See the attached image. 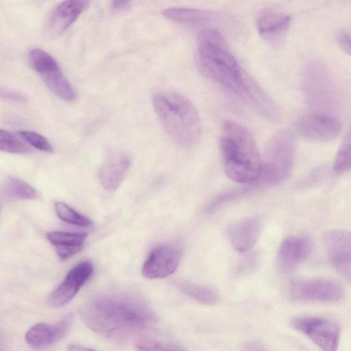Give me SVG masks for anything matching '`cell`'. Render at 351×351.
<instances>
[{"label": "cell", "instance_id": "obj_10", "mask_svg": "<svg viewBox=\"0 0 351 351\" xmlns=\"http://www.w3.org/2000/svg\"><path fill=\"white\" fill-rule=\"evenodd\" d=\"M93 273V265L90 261H84L76 265L49 295L47 304L52 308H58L69 303L91 278Z\"/></svg>", "mask_w": 351, "mask_h": 351}, {"label": "cell", "instance_id": "obj_4", "mask_svg": "<svg viewBox=\"0 0 351 351\" xmlns=\"http://www.w3.org/2000/svg\"><path fill=\"white\" fill-rule=\"evenodd\" d=\"M153 106L160 123L169 138L182 147H191L199 141L202 125L193 103L172 92L153 97Z\"/></svg>", "mask_w": 351, "mask_h": 351}, {"label": "cell", "instance_id": "obj_1", "mask_svg": "<svg viewBox=\"0 0 351 351\" xmlns=\"http://www.w3.org/2000/svg\"><path fill=\"white\" fill-rule=\"evenodd\" d=\"M80 315L94 332L114 341L127 339L157 320L144 298L125 290L107 291L93 297L80 308Z\"/></svg>", "mask_w": 351, "mask_h": 351}, {"label": "cell", "instance_id": "obj_27", "mask_svg": "<svg viewBox=\"0 0 351 351\" xmlns=\"http://www.w3.org/2000/svg\"><path fill=\"white\" fill-rule=\"evenodd\" d=\"M254 186H244L225 192L213 199L206 207L207 213H213L223 204L235 200L249 193Z\"/></svg>", "mask_w": 351, "mask_h": 351}, {"label": "cell", "instance_id": "obj_18", "mask_svg": "<svg viewBox=\"0 0 351 351\" xmlns=\"http://www.w3.org/2000/svg\"><path fill=\"white\" fill-rule=\"evenodd\" d=\"M262 224L260 217H252L234 225L229 232L233 247L239 252H247L252 249L259 238Z\"/></svg>", "mask_w": 351, "mask_h": 351}, {"label": "cell", "instance_id": "obj_30", "mask_svg": "<svg viewBox=\"0 0 351 351\" xmlns=\"http://www.w3.org/2000/svg\"><path fill=\"white\" fill-rule=\"evenodd\" d=\"M337 41L340 47L351 56V35L346 32H340L337 36Z\"/></svg>", "mask_w": 351, "mask_h": 351}, {"label": "cell", "instance_id": "obj_33", "mask_svg": "<svg viewBox=\"0 0 351 351\" xmlns=\"http://www.w3.org/2000/svg\"><path fill=\"white\" fill-rule=\"evenodd\" d=\"M69 350H93V348H90L88 347H85L79 344H71L69 346Z\"/></svg>", "mask_w": 351, "mask_h": 351}, {"label": "cell", "instance_id": "obj_9", "mask_svg": "<svg viewBox=\"0 0 351 351\" xmlns=\"http://www.w3.org/2000/svg\"><path fill=\"white\" fill-rule=\"evenodd\" d=\"M324 244L334 269L351 282V231H327L324 235Z\"/></svg>", "mask_w": 351, "mask_h": 351}, {"label": "cell", "instance_id": "obj_2", "mask_svg": "<svg viewBox=\"0 0 351 351\" xmlns=\"http://www.w3.org/2000/svg\"><path fill=\"white\" fill-rule=\"evenodd\" d=\"M197 46L195 63L199 72L246 99L254 81L239 66L221 34L211 29L201 30Z\"/></svg>", "mask_w": 351, "mask_h": 351}, {"label": "cell", "instance_id": "obj_8", "mask_svg": "<svg viewBox=\"0 0 351 351\" xmlns=\"http://www.w3.org/2000/svg\"><path fill=\"white\" fill-rule=\"evenodd\" d=\"M343 293L341 285L326 279L298 280L291 282L288 288L289 296L300 301L337 302Z\"/></svg>", "mask_w": 351, "mask_h": 351}, {"label": "cell", "instance_id": "obj_31", "mask_svg": "<svg viewBox=\"0 0 351 351\" xmlns=\"http://www.w3.org/2000/svg\"><path fill=\"white\" fill-rule=\"evenodd\" d=\"M1 96L12 101H23L25 98L14 92L1 91Z\"/></svg>", "mask_w": 351, "mask_h": 351}, {"label": "cell", "instance_id": "obj_13", "mask_svg": "<svg viewBox=\"0 0 351 351\" xmlns=\"http://www.w3.org/2000/svg\"><path fill=\"white\" fill-rule=\"evenodd\" d=\"M306 72L304 82V92L310 105L317 112L324 113L335 102V90L330 79L323 69L310 68Z\"/></svg>", "mask_w": 351, "mask_h": 351}, {"label": "cell", "instance_id": "obj_5", "mask_svg": "<svg viewBox=\"0 0 351 351\" xmlns=\"http://www.w3.org/2000/svg\"><path fill=\"white\" fill-rule=\"evenodd\" d=\"M294 154L293 134L287 130L276 132L266 146L261 176L256 184L271 186L283 181L291 170Z\"/></svg>", "mask_w": 351, "mask_h": 351}, {"label": "cell", "instance_id": "obj_17", "mask_svg": "<svg viewBox=\"0 0 351 351\" xmlns=\"http://www.w3.org/2000/svg\"><path fill=\"white\" fill-rule=\"evenodd\" d=\"M88 0H64L52 11L47 28L50 33L60 34L69 27L80 16Z\"/></svg>", "mask_w": 351, "mask_h": 351}, {"label": "cell", "instance_id": "obj_25", "mask_svg": "<svg viewBox=\"0 0 351 351\" xmlns=\"http://www.w3.org/2000/svg\"><path fill=\"white\" fill-rule=\"evenodd\" d=\"M55 210L59 218L66 223L82 227L92 225L89 218L75 210L64 202H56Z\"/></svg>", "mask_w": 351, "mask_h": 351}, {"label": "cell", "instance_id": "obj_12", "mask_svg": "<svg viewBox=\"0 0 351 351\" xmlns=\"http://www.w3.org/2000/svg\"><path fill=\"white\" fill-rule=\"evenodd\" d=\"M182 252L176 246L163 245L154 248L142 267V274L149 279L166 278L178 268Z\"/></svg>", "mask_w": 351, "mask_h": 351}, {"label": "cell", "instance_id": "obj_29", "mask_svg": "<svg viewBox=\"0 0 351 351\" xmlns=\"http://www.w3.org/2000/svg\"><path fill=\"white\" fill-rule=\"evenodd\" d=\"M135 346L138 350H182L176 346L161 343L150 339H142L136 341Z\"/></svg>", "mask_w": 351, "mask_h": 351}, {"label": "cell", "instance_id": "obj_32", "mask_svg": "<svg viewBox=\"0 0 351 351\" xmlns=\"http://www.w3.org/2000/svg\"><path fill=\"white\" fill-rule=\"evenodd\" d=\"M131 0H112V6L114 9H121L127 5Z\"/></svg>", "mask_w": 351, "mask_h": 351}, {"label": "cell", "instance_id": "obj_11", "mask_svg": "<svg viewBox=\"0 0 351 351\" xmlns=\"http://www.w3.org/2000/svg\"><path fill=\"white\" fill-rule=\"evenodd\" d=\"M300 135L313 141H329L336 138L341 132V124L334 116L319 112L308 114L297 122Z\"/></svg>", "mask_w": 351, "mask_h": 351}, {"label": "cell", "instance_id": "obj_19", "mask_svg": "<svg viewBox=\"0 0 351 351\" xmlns=\"http://www.w3.org/2000/svg\"><path fill=\"white\" fill-rule=\"evenodd\" d=\"M48 241L55 247L61 260H66L78 253L82 248L87 234L52 231L46 234Z\"/></svg>", "mask_w": 351, "mask_h": 351}, {"label": "cell", "instance_id": "obj_22", "mask_svg": "<svg viewBox=\"0 0 351 351\" xmlns=\"http://www.w3.org/2000/svg\"><path fill=\"white\" fill-rule=\"evenodd\" d=\"M1 196L5 201L34 199L37 198L38 193L26 182L17 178L9 177L3 184Z\"/></svg>", "mask_w": 351, "mask_h": 351}, {"label": "cell", "instance_id": "obj_16", "mask_svg": "<svg viewBox=\"0 0 351 351\" xmlns=\"http://www.w3.org/2000/svg\"><path fill=\"white\" fill-rule=\"evenodd\" d=\"M130 165V157L125 152L110 154L98 170L100 184L109 192L116 191L125 178Z\"/></svg>", "mask_w": 351, "mask_h": 351}, {"label": "cell", "instance_id": "obj_6", "mask_svg": "<svg viewBox=\"0 0 351 351\" xmlns=\"http://www.w3.org/2000/svg\"><path fill=\"white\" fill-rule=\"evenodd\" d=\"M28 57L32 68L40 74L45 85L54 95L66 101L75 99V90L53 56L41 49L34 48L29 51Z\"/></svg>", "mask_w": 351, "mask_h": 351}, {"label": "cell", "instance_id": "obj_20", "mask_svg": "<svg viewBox=\"0 0 351 351\" xmlns=\"http://www.w3.org/2000/svg\"><path fill=\"white\" fill-rule=\"evenodd\" d=\"M289 16L280 12H269L257 21V28L262 38L267 42H278L285 34L290 24Z\"/></svg>", "mask_w": 351, "mask_h": 351}, {"label": "cell", "instance_id": "obj_24", "mask_svg": "<svg viewBox=\"0 0 351 351\" xmlns=\"http://www.w3.org/2000/svg\"><path fill=\"white\" fill-rule=\"evenodd\" d=\"M333 168L339 173L351 169V123L337 152Z\"/></svg>", "mask_w": 351, "mask_h": 351}, {"label": "cell", "instance_id": "obj_15", "mask_svg": "<svg viewBox=\"0 0 351 351\" xmlns=\"http://www.w3.org/2000/svg\"><path fill=\"white\" fill-rule=\"evenodd\" d=\"M73 315L68 314L56 324L38 323L26 332L27 343L36 349L45 348L62 339L69 330Z\"/></svg>", "mask_w": 351, "mask_h": 351}, {"label": "cell", "instance_id": "obj_3", "mask_svg": "<svg viewBox=\"0 0 351 351\" xmlns=\"http://www.w3.org/2000/svg\"><path fill=\"white\" fill-rule=\"evenodd\" d=\"M219 147L226 176L232 181L255 184L261 176L262 160L250 132L233 121L223 123Z\"/></svg>", "mask_w": 351, "mask_h": 351}, {"label": "cell", "instance_id": "obj_23", "mask_svg": "<svg viewBox=\"0 0 351 351\" xmlns=\"http://www.w3.org/2000/svg\"><path fill=\"white\" fill-rule=\"evenodd\" d=\"M163 15L168 19L184 23H204L212 21L213 12L192 8H172L165 10Z\"/></svg>", "mask_w": 351, "mask_h": 351}, {"label": "cell", "instance_id": "obj_14", "mask_svg": "<svg viewBox=\"0 0 351 351\" xmlns=\"http://www.w3.org/2000/svg\"><path fill=\"white\" fill-rule=\"evenodd\" d=\"M312 249L311 240L306 236L285 239L278 250L277 265L282 273H289L304 261Z\"/></svg>", "mask_w": 351, "mask_h": 351}, {"label": "cell", "instance_id": "obj_7", "mask_svg": "<svg viewBox=\"0 0 351 351\" xmlns=\"http://www.w3.org/2000/svg\"><path fill=\"white\" fill-rule=\"evenodd\" d=\"M292 324L321 349L326 351L337 349L340 330L332 320L319 317H300L294 319Z\"/></svg>", "mask_w": 351, "mask_h": 351}, {"label": "cell", "instance_id": "obj_26", "mask_svg": "<svg viewBox=\"0 0 351 351\" xmlns=\"http://www.w3.org/2000/svg\"><path fill=\"white\" fill-rule=\"evenodd\" d=\"M0 149L1 152L16 154H24L30 151L26 144L3 129L0 130Z\"/></svg>", "mask_w": 351, "mask_h": 351}, {"label": "cell", "instance_id": "obj_21", "mask_svg": "<svg viewBox=\"0 0 351 351\" xmlns=\"http://www.w3.org/2000/svg\"><path fill=\"white\" fill-rule=\"evenodd\" d=\"M174 285L184 294L200 303L210 305L219 300L217 292L212 287L187 280H176Z\"/></svg>", "mask_w": 351, "mask_h": 351}, {"label": "cell", "instance_id": "obj_28", "mask_svg": "<svg viewBox=\"0 0 351 351\" xmlns=\"http://www.w3.org/2000/svg\"><path fill=\"white\" fill-rule=\"evenodd\" d=\"M18 135L25 142L42 152L51 153L53 149L49 142L40 134L29 131L21 130L18 132Z\"/></svg>", "mask_w": 351, "mask_h": 351}]
</instances>
